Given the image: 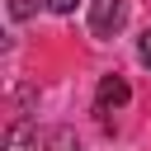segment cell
Here are the masks:
<instances>
[{
  "mask_svg": "<svg viewBox=\"0 0 151 151\" xmlns=\"http://www.w3.org/2000/svg\"><path fill=\"white\" fill-rule=\"evenodd\" d=\"M127 24V0H90V33L94 38H113Z\"/></svg>",
  "mask_w": 151,
  "mask_h": 151,
  "instance_id": "1",
  "label": "cell"
},
{
  "mask_svg": "<svg viewBox=\"0 0 151 151\" xmlns=\"http://www.w3.org/2000/svg\"><path fill=\"white\" fill-rule=\"evenodd\" d=\"M127 99H132L127 80H123V76H104V80H99V94H94V109L109 118V109H123Z\"/></svg>",
  "mask_w": 151,
  "mask_h": 151,
  "instance_id": "2",
  "label": "cell"
},
{
  "mask_svg": "<svg viewBox=\"0 0 151 151\" xmlns=\"http://www.w3.org/2000/svg\"><path fill=\"white\" fill-rule=\"evenodd\" d=\"M28 146H33V127H28V123H19V127L9 132V151H28Z\"/></svg>",
  "mask_w": 151,
  "mask_h": 151,
  "instance_id": "3",
  "label": "cell"
},
{
  "mask_svg": "<svg viewBox=\"0 0 151 151\" xmlns=\"http://www.w3.org/2000/svg\"><path fill=\"white\" fill-rule=\"evenodd\" d=\"M52 151H80V142H76V132H71V127H61V132H52Z\"/></svg>",
  "mask_w": 151,
  "mask_h": 151,
  "instance_id": "4",
  "label": "cell"
},
{
  "mask_svg": "<svg viewBox=\"0 0 151 151\" xmlns=\"http://www.w3.org/2000/svg\"><path fill=\"white\" fill-rule=\"evenodd\" d=\"M137 57H142V61H146V66H151V28H146V33H142V38H137Z\"/></svg>",
  "mask_w": 151,
  "mask_h": 151,
  "instance_id": "5",
  "label": "cell"
},
{
  "mask_svg": "<svg viewBox=\"0 0 151 151\" xmlns=\"http://www.w3.org/2000/svg\"><path fill=\"white\" fill-rule=\"evenodd\" d=\"M9 14H14V19H28L33 5H28V0H9Z\"/></svg>",
  "mask_w": 151,
  "mask_h": 151,
  "instance_id": "6",
  "label": "cell"
},
{
  "mask_svg": "<svg viewBox=\"0 0 151 151\" xmlns=\"http://www.w3.org/2000/svg\"><path fill=\"white\" fill-rule=\"evenodd\" d=\"M52 14H76V0H47Z\"/></svg>",
  "mask_w": 151,
  "mask_h": 151,
  "instance_id": "7",
  "label": "cell"
}]
</instances>
